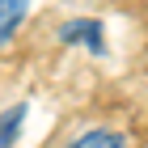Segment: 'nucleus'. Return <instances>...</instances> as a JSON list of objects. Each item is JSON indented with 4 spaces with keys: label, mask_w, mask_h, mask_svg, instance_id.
<instances>
[{
    "label": "nucleus",
    "mask_w": 148,
    "mask_h": 148,
    "mask_svg": "<svg viewBox=\"0 0 148 148\" xmlns=\"http://www.w3.org/2000/svg\"><path fill=\"white\" fill-rule=\"evenodd\" d=\"M59 42H76V47H89V51H102V25L97 21H68L59 30Z\"/></svg>",
    "instance_id": "obj_1"
},
{
    "label": "nucleus",
    "mask_w": 148,
    "mask_h": 148,
    "mask_svg": "<svg viewBox=\"0 0 148 148\" xmlns=\"http://www.w3.org/2000/svg\"><path fill=\"white\" fill-rule=\"evenodd\" d=\"M25 0H0V42H9L17 34V25L25 21Z\"/></svg>",
    "instance_id": "obj_2"
},
{
    "label": "nucleus",
    "mask_w": 148,
    "mask_h": 148,
    "mask_svg": "<svg viewBox=\"0 0 148 148\" xmlns=\"http://www.w3.org/2000/svg\"><path fill=\"white\" fill-rule=\"evenodd\" d=\"M119 144H127V136L119 131H85L72 140V148H119Z\"/></svg>",
    "instance_id": "obj_3"
},
{
    "label": "nucleus",
    "mask_w": 148,
    "mask_h": 148,
    "mask_svg": "<svg viewBox=\"0 0 148 148\" xmlns=\"http://www.w3.org/2000/svg\"><path fill=\"white\" fill-rule=\"evenodd\" d=\"M21 119H25V106H13V110L0 119V144H13V140H17V127H21Z\"/></svg>",
    "instance_id": "obj_4"
}]
</instances>
